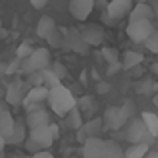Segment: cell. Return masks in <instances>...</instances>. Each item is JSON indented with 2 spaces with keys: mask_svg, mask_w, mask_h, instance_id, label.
<instances>
[{
  "mask_svg": "<svg viewBox=\"0 0 158 158\" xmlns=\"http://www.w3.org/2000/svg\"><path fill=\"white\" fill-rule=\"evenodd\" d=\"M58 138V126L56 124H48V126H40L30 130L26 142H24V148L28 152H32V156L38 154V152H44L48 146Z\"/></svg>",
  "mask_w": 158,
  "mask_h": 158,
  "instance_id": "obj_1",
  "label": "cell"
},
{
  "mask_svg": "<svg viewBox=\"0 0 158 158\" xmlns=\"http://www.w3.org/2000/svg\"><path fill=\"white\" fill-rule=\"evenodd\" d=\"M48 106H50V110L54 114L68 116L70 112L76 108V100H74L72 92L62 84V86H58V88H54V90L48 92Z\"/></svg>",
  "mask_w": 158,
  "mask_h": 158,
  "instance_id": "obj_2",
  "label": "cell"
},
{
  "mask_svg": "<svg viewBox=\"0 0 158 158\" xmlns=\"http://www.w3.org/2000/svg\"><path fill=\"white\" fill-rule=\"evenodd\" d=\"M48 68H50V50L48 48H36L32 52V56L28 60H24L20 70L24 74H36V72H44Z\"/></svg>",
  "mask_w": 158,
  "mask_h": 158,
  "instance_id": "obj_3",
  "label": "cell"
},
{
  "mask_svg": "<svg viewBox=\"0 0 158 158\" xmlns=\"http://www.w3.org/2000/svg\"><path fill=\"white\" fill-rule=\"evenodd\" d=\"M154 32V26H152L150 20H136V22H128L126 34L132 42H146L148 38Z\"/></svg>",
  "mask_w": 158,
  "mask_h": 158,
  "instance_id": "obj_4",
  "label": "cell"
},
{
  "mask_svg": "<svg viewBox=\"0 0 158 158\" xmlns=\"http://www.w3.org/2000/svg\"><path fill=\"white\" fill-rule=\"evenodd\" d=\"M146 134H148V130H146V126H144L142 118H132V120H128V124L124 126V138L130 144H142Z\"/></svg>",
  "mask_w": 158,
  "mask_h": 158,
  "instance_id": "obj_5",
  "label": "cell"
},
{
  "mask_svg": "<svg viewBox=\"0 0 158 158\" xmlns=\"http://www.w3.org/2000/svg\"><path fill=\"white\" fill-rule=\"evenodd\" d=\"M102 124H104V130H120L128 124V120L124 118L122 108L118 106H110L106 108L104 116H102Z\"/></svg>",
  "mask_w": 158,
  "mask_h": 158,
  "instance_id": "obj_6",
  "label": "cell"
},
{
  "mask_svg": "<svg viewBox=\"0 0 158 158\" xmlns=\"http://www.w3.org/2000/svg\"><path fill=\"white\" fill-rule=\"evenodd\" d=\"M26 126L30 130L34 128H40V126H48L50 122V112L46 108H32V110H26V118H24Z\"/></svg>",
  "mask_w": 158,
  "mask_h": 158,
  "instance_id": "obj_7",
  "label": "cell"
},
{
  "mask_svg": "<svg viewBox=\"0 0 158 158\" xmlns=\"http://www.w3.org/2000/svg\"><path fill=\"white\" fill-rule=\"evenodd\" d=\"M48 92H50V90L44 88V86H38V88L32 86V88L28 90V94L24 96L22 104L26 106V110H32V108H42V102L48 100Z\"/></svg>",
  "mask_w": 158,
  "mask_h": 158,
  "instance_id": "obj_8",
  "label": "cell"
},
{
  "mask_svg": "<svg viewBox=\"0 0 158 158\" xmlns=\"http://www.w3.org/2000/svg\"><path fill=\"white\" fill-rule=\"evenodd\" d=\"M92 8H94L92 0H72L70 2V14L76 20H86L92 12Z\"/></svg>",
  "mask_w": 158,
  "mask_h": 158,
  "instance_id": "obj_9",
  "label": "cell"
},
{
  "mask_svg": "<svg viewBox=\"0 0 158 158\" xmlns=\"http://www.w3.org/2000/svg\"><path fill=\"white\" fill-rule=\"evenodd\" d=\"M132 2L130 0H112L110 4H108V16H110V18H124V16L126 14H130L132 12Z\"/></svg>",
  "mask_w": 158,
  "mask_h": 158,
  "instance_id": "obj_10",
  "label": "cell"
},
{
  "mask_svg": "<svg viewBox=\"0 0 158 158\" xmlns=\"http://www.w3.org/2000/svg\"><path fill=\"white\" fill-rule=\"evenodd\" d=\"M14 124H16V120L12 118L10 110H8L4 104H0V134H2L6 140L10 138L12 132H14Z\"/></svg>",
  "mask_w": 158,
  "mask_h": 158,
  "instance_id": "obj_11",
  "label": "cell"
},
{
  "mask_svg": "<svg viewBox=\"0 0 158 158\" xmlns=\"http://www.w3.org/2000/svg\"><path fill=\"white\" fill-rule=\"evenodd\" d=\"M102 148H104V140L102 138H88L82 148V156L84 158H102Z\"/></svg>",
  "mask_w": 158,
  "mask_h": 158,
  "instance_id": "obj_12",
  "label": "cell"
},
{
  "mask_svg": "<svg viewBox=\"0 0 158 158\" xmlns=\"http://www.w3.org/2000/svg\"><path fill=\"white\" fill-rule=\"evenodd\" d=\"M128 18H130V22H136V20H150V22H152V18H154V10H152L148 4L140 2V4H136V6L132 8V12L128 14Z\"/></svg>",
  "mask_w": 158,
  "mask_h": 158,
  "instance_id": "obj_13",
  "label": "cell"
},
{
  "mask_svg": "<svg viewBox=\"0 0 158 158\" xmlns=\"http://www.w3.org/2000/svg\"><path fill=\"white\" fill-rule=\"evenodd\" d=\"M6 102H8V104H12V106H18V104H22V102H24L22 82H20V80L12 82V84L8 86V90H6Z\"/></svg>",
  "mask_w": 158,
  "mask_h": 158,
  "instance_id": "obj_14",
  "label": "cell"
},
{
  "mask_svg": "<svg viewBox=\"0 0 158 158\" xmlns=\"http://www.w3.org/2000/svg\"><path fill=\"white\" fill-rule=\"evenodd\" d=\"M56 22H54L52 16H42V18L38 20V26H36V34L40 36V38H46L52 34V32H56Z\"/></svg>",
  "mask_w": 158,
  "mask_h": 158,
  "instance_id": "obj_15",
  "label": "cell"
},
{
  "mask_svg": "<svg viewBox=\"0 0 158 158\" xmlns=\"http://www.w3.org/2000/svg\"><path fill=\"white\" fill-rule=\"evenodd\" d=\"M80 38L84 40V42L88 44V46H98V44H102V40H104V34H102L100 28L90 26V28H86V30L82 32Z\"/></svg>",
  "mask_w": 158,
  "mask_h": 158,
  "instance_id": "obj_16",
  "label": "cell"
},
{
  "mask_svg": "<svg viewBox=\"0 0 158 158\" xmlns=\"http://www.w3.org/2000/svg\"><path fill=\"white\" fill-rule=\"evenodd\" d=\"M102 158H124V152L116 140H104L102 148Z\"/></svg>",
  "mask_w": 158,
  "mask_h": 158,
  "instance_id": "obj_17",
  "label": "cell"
},
{
  "mask_svg": "<svg viewBox=\"0 0 158 158\" xmlns=\"http://www.w3.org/2000/svg\"><path fill=\"white\" fill-rule=\"evenodd\" d=\"M142 122H144V126H146V130H148V134L150 136H158V114H154V112H142Z\"/></svg>",
  "mask_w": 158,
  "mask_h": 158,
  "instance_id": "obj_18",
  "label": "cell"
},
{
  "mask_svg": "<svg viewBox=\"0 0 158 158\" xmlns=\"http://www.w3.org/2000/svg\"><path fill=\"white\" fill-rule=\"evenodd\" d=\"M82 130H84V134L88 136V138H100L98 134H100V130H104V124H102V120L92 118L82 126Z\"/></svg>",
  "mask_w": 158,
  "mask_h": 158,
  "instance_id": "obj_19",
  "label": "cell"
},
{
  "mask_svg": "<svg viewBox=\"0 0 158 158\" xmlns=\"http://www.w3.org/2000/svg\"><path fill=\"white\" fill-rule=\"evenodd\" d=\"M150 152V146L148 144H132V146L126 148V152H124V158H144Z\"/></svg>",
  "mask_w": 158,
  "mask_h": 158,
  "instance_id": "obj_20",
  "label": "cell"
},
{
  "mask_svg": "<svg viewBox=\"0 0 158 158\" xmlns=\"http://www.w3.org/2000/svg\"><path fill=\"white\" fill-rule=\"evenodd\" d=\"M26 122H22V120H16L14 124V132H12V136L6 140L8 144H20V142H26V138H24V130H26Z\"/></svg>",
  "mask_w": 158,
  "mask_h": 158,
  "instance_id": "obj_21",
  "label": "cell"
},
{
  "mask_svg": "<svg viewBox=\"0 0 158 158\" xmlns=\"http://www.w3.org/2000/svg\"><path fill=\"white\" fill-rule=\"evenodd\" d=\"M142 60H144V56H142L140 52L128 50L126 54H124V58H122V66H124L126 70H130V68H136V66H138Z\"/></svg>",
  "mask_w": 158,
  "mask_h": 158,
  "instance_id": "obj_22",
  "label": "cell"
},
{
  "mask_svg": "<svg viewBox=\"0 0 158 158\" xmlns=\"http://www.w3.org/2000/svg\"><path fill=\"white\" fill-rule=\"evenodd\" d=\"M40 74H42V80H44V88L54 90V88H58V86H62L60 78H58L56 74H54V70H52V68L44 70V72H40Z\"/></svg>",
  "mask_w": 158,
  "mask_h": 158,
  "instance_id": "obj_23",
  "label": "cell"
},
{
  "mask_svg": "<svg viewBox=\"0 0 158 158\" xmlns=\"http://www.w3.org/2000/svg\"><path fill=\"white\" fill-rule=\"evenodd\" d=\"M66 124H68V128H72V130H76V132L84 126V122H82V114H80V108H78V106L74 108L68 116H66Z\"/></svg>",
  "mask_w": 158,
  "mask_h": 158,
  "instance_id": "obj_24",
  "label": "cell"
},
{
  "mask_svg": "<svg viewBox=\"0 0 158 158\" xmlns=\"http://www.w3.org/2000/svg\"><path fill=\"white\" fill-rule=\"evenodd\" d=\"M102 56L106 58L108 64H116V62H118V50L112 48V46H104V48H102Z\"/></svg>",
  "mask_w": 158,
  "mask_h": 158,
  "instance_id": "obj_25",
  "label": "cell"
},
{
  "mask_svg": "<svg viewBox=\"0 0 158 158\" xmlns=\"http://www.w3.org/2000/svg\"><path fill=\"white\" fill-rule=\"evenodd\" d=\"M32 52H34V50H32V48L28 46L26 42H24V44H20L18 50H16V58H18L20 62H24V60H28V58L32 56Z\"/></svg>",
  "mask_w": 158,
  "mask_h": 158,
  "instance_id": "obj_26",
  "label": "cell"
},
{
  "mask_svg": "<svg viewBox=\"0 0 158 158\" xmlns=\"http://www.w3.org/2000/svg\"><path fill=\"white\" fill-rule=\"evenodd\" d=\"M70 46H72V50L74 52H78V54H88L90 50H88V44L84 42V40L82 38H78V40H72V42H70Z\"/></svg>",
  "mask_w": 158,
  "mask_h": 158,
  "instance_id": "obj_27",
  "label": "cell"
},
{
  "mask_svg": "<svg viewBox=\"0 0 158 158\" xmlns=\"http://www.w3.org/2000/svg\"><path fill=\"white\" fill-rule=\"evenodd\" d=\"M144 46H146L150 52L158 54V30H154V32H152V36L146 40V42H144Z\"/></svg>",
  "mask_w": 158,
  "mask_h": 158,
  "instance_id": "obj_28",
  "label": "cell"
},
{
  "mask_svg": "<svg viewBox=\"0 0 158 158\" xmlns=\"http://www.w3.org/2000/svg\"><path fill=\"white\" fill-rule=\"evenodd\" d=\"M120 108H122V114H124V118H126V120H132V114H134V102H126V104H124V106H120Z\"/></svg>",
  "mask_w": 158,
  "mask_h": 158,
  "instance_id": "obj_29",
  "label": "cell"
},
{
  "mask_svg": "<svg viewBox=\"0 0 158 158\" xmlns=\"http://www.w3.org/2000/svg\"><path fill=\"white\" fill-rule=\"evenodd\" d=\"M60 34H62V32H60V30H56V32H52V34L48 36V44H50L52 48L60 46Z\"/></svg>",
  "mask_w": 158,
  "mask_h": 158,
  "instance_id": "obj_30",
  "label": "cell"
},
{
  "mask_svg": "<svg viewBox=\"0 0 158 158\" xmlns=\"http://www.w3.org/2000/svg\"><path fill=\"white\" fill-rule=\"evenodd\" d=\"M18 68H22V66H20V60L16 58L14 62H10V64H8L6 68H4V72H6V74H14V72H16Z\"/></svg>",
  "mask_w": 158,
  "mask_h": 158,
  "instance_id": "obj_31",
  "label": "cell"
},
{
  "mask_svg": "<svg viewBox=\"0 0 158 158\" xmlns=\"http://www.w3.org/2000/svg\"><path fill=\"white\" fill-rule=\"evenodd\" d=\"M122 68H124V66H122V62H116V64H110V66H108L106 74H108V76H114V74H116V72H120Z\"/></svg>",
  "mask_w": 158,
  "mask_h": 158,
  "instance_id": "obj_32",
  "label": "cell"
},
{
  "mask_svg": "<svg viewBox=\"0 0 158 158\" xmlns=\"http://www.w3.org/2000/svg\"><path fill=\"white\" fill-rule=\"evenodd\" d=\"M52 70H54V74H56L60 80L66 76V68H64V66H60V64H54V66H52Z\"/></svg>",
  "mask_w": 158,
  "mask_h": 158,
  "instance_id": "obj_33",
  "label": "cell"
},
{
  "mask_svg": "<svg viewBox=\"0 0 158 158\" xmlns=\"http://www.w3.org/2000/svg\"><path fill=\"white\" fill-rule=\"evenodd\" d=\"M150 88H152L150 80H144L142 84H138V92H150Z\"/></svg>",
  "mask_w": 158,
  "mask_h": 158,
  "instance_id": "obj_34",
  "label": "cell"
},
{
  "mask_svg": "<svg viewBox=\"0 0 158 158\" xmlns=\"http://www.w3.org/2000/svg\"><path fill=\"white\" fill-rule=\"evenodd\" d=\"M30 6L36 8V10H42L46 6V0H30Z\"/></svg>",
  "mask_w": 158,
  "mask_h": 158,
  "instance_id": "obj_35",
  "label": "cell"
},
{
  "mask_svg": "<svg viewBox=\"0 0 158 158\" xmlns=\"http://www.w3.org/2000/svg\"><path fill=\"white\" fill-rule=\"evenodd\" d=\"M32 158H54V156H52L48 150H44V152H38V154H34Z\"/></svg>",
  "mask_w": 158,
  "mask_h": 158,
  "instance_id": "obj_36",
  "label": "cell"
},
{
  "mask_svg": "<svg viewBox=\"0 0 158 158\" xmlns=\"http://www.w3.org/2000/svg\"><path fill=\"white\" fill-rule=\"evenodd\" d=\"M108 88H110V86H108L106 82H100V84H98V92H106Z\"/></svg>",
  "mask_w": 158,
  "mask_h": 158,
  "instance_id": "obj_37",
  "label": "cell"
},
{
  "mask_svg": "<svg viewBox=\"0 0 158 158\" xmlns=\"http://www.w3.org/2000/svg\"><path fill=\"white\" fill-rule=\"evenodd\" d=\"M6 144H8V142H6V138L0 134V152H4V146H6Z\"/></svg>",
  "mask_w": 158,
  "mask_h": 158,
  "instance_id": "obj_38",
  "label": "cell"
},
{
  "mask_svg": "<svg viewBox=\"0 0 158 158\" xmlns=\"http://www.w3.org/2000/svg\"><path fill=\"white\" fill-rule=\"evenodd\" d=\"M144 158H158V152H154V150H150V152H148V154L144 156Z\"/></svg>",
  "mask_w": 158,
  "mask_h": 158,
  "instance_id": "obj_39",
  "label": "cell"
},
{
  "mask_svg": "<svg viewBox=\"0 0 158 158\" xmlns=\"http://www.w3.org/2000/svg\"><path fill=\"white\" fill-rule=\"evenodd\" d=\"M152 72L158 74V62H154V64H152Z\"/></svg>",
  "mask_w": 158,
  "mask_h": 158,
  "instance_id": "obj_40",
  "label": "cell"
},
{
  "mask_svg": "<svg viewBox=\"0 0 158 158\" xmlns=\"http://www.w3.org/2000/svg\"><path fill=\"white\" fill-rule=\"evenodd\" d=\"M154 104H156V108H158V92L154 94Z\"/></svg>",
  "mask_w": 158,
  "mask_h": 158,
  "instance_id": "obj_41",
  "label": "cell"
},
{
  "mask_svg": "<svg viewBox=\"0 0 158 158\" xmlns=\"http://www.w3.org/2000/svg\"><path fill=\"white\" fill-rule=\"evenodd\" d=\"M0 32H2V20H0Z\"/></svg>",
  "mask_w": 158,
  "mask_h": 158,
  "instance_id": "obj_42",
  "label": "cell"
},
{
  "mask_svg": "<svg viewBox=\"0 0 158 158\" xmlns=\"http://www.w3.org/2000/svg\"><path fill=\"white\" fill-rule=\"evenodd\" d=\"M0 158H4V152H0Z\"/></svg>",
  "mask_w": 158,
  "mask_h": 158,
  "instance_id": "obj_43",
  "label": "cell"
}]
</instances>
